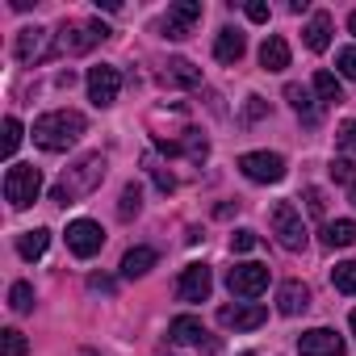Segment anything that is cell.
Masks as SVG:
<instances>
[{"label": "cell", "mask_w": 356, "mask_h": 356, "mask_svg": "<svg viewBox=\"0 0 356 356\" xmlns=\"http://www.w3.org/2000/svg\"><path fill=\"white\" fill-rule=\"evenodd\" d=\"M197 22H202V5H197V0H176V5H168V13H163V38L181 42V38L193 34Z\"/></svg>", "instance_id": "cell-9"}, {"label": "cell", "mask_w": 356, "mask_h": 356, "mask_svg": "<svg viewBox=\"0 0 356 356\" xmlns=\"http://www.w3.org/2000/svg\"><path fill=\"white\" fill-rule=\"evenodd\" d=\"M155 260H159L155 248H130V252L122 256V277H130V281H134V277H147V273L155 268Z\"/></svg>", "instance_id": "cell-20"}, {"label": "cell", "mask_w": 356, "mask_h": 356, "mask_svg": "<svg viewBox=\"0 0 356 356\" xmlns=\"http://www.w3.org/2000/svg\"><path fill=\"white\" fill-rule=\"evenodd\" d=\"M227 285H231L235 298H260V293L268 289V264H256V260L235 264V268L227 273Z\"/></svg>", "instance_id": "cell-8"}, {"label": "cell", "mask_w": 356, "mask_h": 356, "mask_svg": "<svg viewBox=\"0 0 356 356\" xmlns=\"http://www.w3.org/2000/svg\"><path fill=\"white\" fill-rule=\"evenodd\" d=\"M348 193H352V206H356V181H352V185H348Z\"/></svg>", "instance_id": "cell-40"}, {"label": "cell", "mask_w": 356, "mask_h": 356, "mask_svg": "<svg viewBox=\"0 0 356 356\" xmlns=\"http://www.w3.org/2000/svg\"><path fill=\"white\" fill-rule=\"evenodd\" d=\"M348 323H352V335H356V310H352V318H348Z\"/></svg>", "instance_id": "cell-42"}, {"label": "cell", "mask_w": 356, "mask_h": 356, "mask_svg": "<svg viewBox=\"0 0 356 356\" xmlns=\"http://www.w3.org/2000/svg\"><path fill=\"white\" fill-rule=\"evenodd\" d=\"M323 243H327V248H352V243H356V222H352V218L327 222V227H323Z\"/></svg>", "instance_id": "cell-24"}, {"label": "cell", "mask_w": 356, "mask_h": 356, "mask_svg": "<svg viewBox=\"0 0 356 356\" xmlns=\"http://www.w3.org/2000/svg\"><path fill=\"white\" fill-rule=\"evenodd\" d=\"M67 248H72V256H80V260L97 256V252L105 248V231H101V222H92V218H76V222H67Z\"/></svg>", "instance_id": "cell-10"}, {"label": "cell", "mask_w": 356, "mask_h": 356, "mask_svg": "<svg viewBox=\"0 0 356 356\" xmlns=\"http://www.w3.org/2000/svg\"><path fill=\"white\" fill-rule=\"evenodd\" d=\"M268 227H273V235H277V243L285 252H302L306 248V222H302V210L293 202H273Z\"/></svg>", "instance_id": "cell-4"}, {"label": "cell", "mask_w": 356, "mask_h": 356, "mask_svg": "<svg viewBox=\"0 0 356 356\" xmlns=\"http://www.w3.org/2000/svg\"><path fill=\"white\" fill-rule=\"evenodd\" d=\"M9 306H13L17 314H30V310H34V285H30V281H17V285L9 289Z\"/></svg>", "instance_id": "cell-30"}, {"label": "cell", "mask_w": 356, "mask_h": 356, "mask_svg": "<svg viewBox=\"0 0 356 356\" xmlns=\"http://www.w3.org/2000/svg\"><path fill=\"white\" fill-rule=\"evenodd\" d=\"M51 38H55V34H51V30H42V26L22 30V34H17V59H22L26 67H34V63L51 59V55H55V42H51Z\"/></svg>", "instance_id": "cell-12"}, {"label": "cell", "mask_w": 356, "mask_h": 356, "mask_svg": "<svg viewBox=\"0 0 356 356\" xmlns=\"http://www.w3.org/2000/svg\"><path fill=\"white\" fill-rule=\"evenodd\" d=\"M260 67H264V72H285V67H289V42H285L281 34L264 38V47H260Z\"/></svg>", "instance_id": "cell-19"}, {"label": "cell", "mask_w": 356, "mask_h": 356, "mask_svg": "<svg viewBox=\"0 0 356 356\" xmlns=\"http://www.w3.org/2000/svg\"><path fill=\"white\" fill-rule=\"evenodd\" d=\"M159 147H163L168 155H176V151H185V155H189L193 163H202V159L210 155V143H206V138H202L197 130H185V134H181V143H168V138H159Z\"/></svg>", "instance_id": "cell-18"}, {"label": "cell", "mask_w": 356, "mask_h": 356, "mask_svg": "<svg viewBox=\"0 0 356 356\" xmlns=\"http://www.w3.org/2000/svg\"><path fill=\"white\" fill-rule=\"evenodd\" d=\"M302 34H306V47L310 51H327L331 47V13H314Z\"/></svg>", "instance_id": "cell-21"}, {"label": "cell", "mask_w": 356, "mask_h": 356, "mask_svg": "<svg viewBox=\"0 0 356 356\" xmlns=\"http://www.w3.org/2000/svg\"><path fill=\"white\" fill-rule=\"evenodd\" d=\"M248 17H252V22H268V5H264V0H252V5H248Z\"/></svg>", "instance_id": "cell-39"}, {"label": "cell", "mask_w": 356, "mask_h": 356, "mask_svg": "<svg viewBox=\"0 0 356 356\" xmlns=\"http://www.w3.org/2000/svg\"><path fill=\"white\" fill-rule=\"evenodd\" d=\"M143 163H147V172L155 176V185H159L163 193H172V189H176V181H172V172H168V168H159V163H155V155H147Z\"/></svg>", "instance_id": "cell-32"}, {"label": "cell", "mask_w": 356, "mask_h": 356, "mask_svg": "<svg viewBox=\"0 0 356 356\" xmlns=\"http://www.w3.org/2000/svg\"><path fill=\"white\" fill-rule=\"evenodd\" d=\"M331 285H335L339 293H356V260L335 264V268H331Z\"/></svg>", "instance_id": "cell-29"}, {"label": "cell", "mask_w": 356, "mask_h": 356, "mask_svg": "<svg viewBox=\"0 0 356 356\" xmlns=\"http://www.w3.org/2000/svg\"><path fill=\"white\" fill-rule=\"evenodd\" d=\"M264 318H268V310L260 302H235V306L218 310V323L227 331H256V327H264Z\"/></svg>", "instance_id": "cell-13"}, {"label": "cell", "mask_w": 356, "mask_h": 356, "mask_svg": "<svg viewBox=\"0 0 356 356\" xmlns=\"http://www.w3.org/2000/svg\"><path fill=\"white\" fill-rule=\"evenodd\" d=\"M243 356H256V352H243Z\"/></svg>", "instance_id": "cell-44"}, {"label": "cell", "mask_w": 356, "mask_h": 356, "mask_svg": "<svg viewBox=\"0 0 356 356\" xmlns=\"http://www.w3.org/2000/svg\"><path fill=\"white\" fill-rule=\"evenodd\" d=\"M310 306V289L302 285V281H285L281 289H277V310L285 314V318H293V314H302Z\"/></svg>", "instance_id": "cell-16"}, {"label": "cell", "mask_w": 356, "mask_h": 356, "mask_svg": "<svg viewBox=\"0 0 356 356\" xmlns=\"http://www.w3.org/2000/svg\"><path fill=\"white\" fill-rule=\"evenodd\" d=\"M285 101H289L306 122H318V105H314V97H310L306 84H285Z\"/></svg>", "instance_id": "cell-25"}, {"label": "cell", "mask_w": 356, "mask_h": 356, "mask_svg": "<svg viewBox=\"0 0 356 356\" xmlns=\"http://www.w3.org/2000/svg\"><path fill=\"white\" fill-rule=\"evenodd\" d=\"M306 210H310L314 218H323V214H327V202H323V189H306Z\"/></svg>", "instance_id": "cell-36"}, {"label": "cell", "mask_w": 356, "mask_h": 356, "mask_svg": "<svg viewBox=\"0 0 356 356\" xmlns=\"http://www.w3.org/2000/svg\"><path fill=\"white\" fill-rule=\"evenodd\" d=\"M214 289V277H210V264H189L176 281V298L181 302H206Z\"/></svg>", "instance_id": "cell-14"}, {"label": "cell", "mask_w": 356, "mask_h": 356, "mask_svg": "<svg viewBox=\"0 0 356 356\" xmlns=\"http://www.w3.org/2000/svg\"><path fill=\"white\" fill-rule=\"evenodd\" d=\"M168 339L172 343H189V348H206V352H218V339L202 327V318L193 314H181V318H172L168 323Z\"/></svg>", "instance_id": "cell-11"}, {"label": "cell", "mask_w": 356, "mask_h": 356, "mask_svg": "<svg viewBox=\"0 0 356 356\" xmlns=\"http://www.w3.org/2000/svg\"><path fill=\"white\" fill-rule=\"evenodd\" d=\"M22 147V122L17 118H5V143H0V151H5V159H13V151Z\"/></svg>", "instance_id": "cell-31"}, {"label": "cell", "mask_w": 356, "mask_h": 356, "mask_svg": "<svg viewBox=\"0 0 356 356\" xmlns=\"http://www.w3.org/2000/svg\"><path fill=\"white\" fill-rule=\"evenodd\" d=\"M239 172L248 176V181H256V185H277V181H285V155H277V151H248V155H239Z\"/></svg>", "instance_id": "cell-6"}, {"label": "cell", "mask_w": 356, "mask_h": 356, "mask_svg": "<svg viewBox=\"0 0 356 356\" xmlns=\"http://www.w3.org/2000/svg\"><path fill=\"white\" fill-rule=\"evenodd\" d=\"M298 352L302 356H343V339L331 327H310L298 335Z\"/></svg>", "instance_id": "cell-15"}, {"label": "cell", "mask_w": 356, "mask_h": 356, "mask_svg": "<svg viewBox=\"0 0 356 356\" xmlns=\"http://www.w3.org/2000/svg\"><path fill=\"white\" fill-rule=\"evenodd\" d=\"M105 38H109L105 22H63L55 34V55H84Z\"/></svg>", "instance_id": "cell-3"}, {"label": "cell", "mask_w": 356, "mask_h": 356, "mask_svg": "<svg viewBox=\"0 0 356 356\" xmlns=\"http://www.w3.org/2000/svg\"><path fill=\"white\" fill-rule=\"evenodd\" d=\"M84 130H88L84 113H76V109H51V113H42L34 122V143L42 151H67V147H76L84 138Z\"/></svg>", "instance_id": "cell-2"}, {"label": "cell", "mask_w": 356, "mask_h": 356, "mask_svg": "<svg viewBox=\"0 0 356 356\" xmlns=\"http://www.w3.org/2000/svg\"><path fill=\"white\" fill-rule=\"evenodd\" d=\"M339 147H343V151H356V118L339 126Z\"/></svg>", "instance_id": "cell-37"}, {"label": "cell", "mask_w": 356, "mask_h": 356, "mask_svg": "<svg viewBox=\"0 0 356 356\" xmlns=\"http://www.w3.org/2000/svg\"><path fill=\"white\" fill-rule=\"evenodd\" d=\"M348 30H352V34H356V13H352V17H348Z\"/></svg>", "instance_id": "cell-41"}, {"label": "cell", "mask_w": 356, "mask_h": 356, "mask_svg": "<svg viewBox=\"0 0 356 356\" xmlns=\"http://www.w3.org/2000/svg\"><path fill=\"white\" fill-rule=\"evenodd\" d=\"M80 356H97V352H92V348H84V352H80Z\"/></svg>", "instance_id": "cell-43"}, {"label": "cell", "mask_w": 356, "mask_h": 356, "mask_svg": "<svg viewBox=\"0 0 356 356\" xmlns=\"http://www.w3.org/2000/svg\"><path fill=\"white\" fill-rule=\"evenodd\" d=\"M38 193H42V172H38L34 163H13V168L5 172V202H9L13 210L34 206Z\"/></svg>", "instance_id": "cell-5"}, {"label": "cell", "mask_w": 356, "mask_h": 356, "mask_svg": "<svg viewBox=\"0 0 356 356\" xmlns=\"http://www.w3.org/2000/svg\"><path fill=\"white\" fill-rule=\"evenodd\" d=\"M163 80H168V84H181V88H197V84H202V72H197L189 59H168Z\"/></svg>", "instance_id": "cell-22"}, {"label": "cell", "mask_w": 356, "mask_h": 356, "mask_svg": "<svg viewBox=\"0 0 356 356\" xmlns=\"http://www.w3.org/2000/svg\"><path fill=\"white\" fill-rule=\"evenodd\" d=\"M260 239H256V231H235L231 235V252H252Z\"/></svg>", "instance_id": "cell-35"}, {"label": "cell", "mask_w": 356, "mask_h": 356, "mask_svg": "<svg viewBox=\"0 0 356 356\" xmlns=\"http://www.w3.org/2000/svg\"><path fill=\"white\" fill-rule=\"evenodd\" d=\"M138 210H143V189L130 181V185L122 189V197H118V218H122V222H130Z\"/></svg>", "instance_id": "cell-27"}, {"label": "cell", "mask_w": 356, "mask_h": 356, "mask_svg": "<svg viewBox=\"0 0 356 356\" xmlns=\"http://www.w3.org/2000/svg\"><path fill=\"white\" fill-rule=\"evenodd\" d=\"M264 109H268V105H264V97H248V109H243V118H248V122H256V118H264Z\"/></svg>", "instance_id": "cell-38"}, {"label": "cell", "mask_w": 356, "mask_h": 356, "mask_svg": "<svg viewBox=\"0 0 356 356\" xmlns=\"http://www.w3.org/2000/svg\"><path fill=\"white\" fill-rule=\"evenodd\" d=\"M243 51H248V38L239 34V30H218V38H214V59L218 63H239L243 59Z\"/></svg>", "instance_id": "cell-17"}, {"label": "cell", "mask_w": 356, "mask_h": 356, "mask_svg": "<svg viewBox=\"0 0 356 356\" xmlns=\"http://www.w3.org/2000/svg\"><path fill=\"white\" fill-rule=\"evenodd\" d=\"M84 84H88V101H92L97 109H109V105L118 101V92H122V72L109 67V63H97V67H88Z\"/></svg>", "instance_id": "cell-7"}, {"label": "cell", "mask_w": 356, "mask_h": 356, "mask_svg": "<svg viewBox=\"0 0 356 356\" xmlns=\"http://www.w3.org/2000/svg\"><path fill=\"white\" fill-rule=\"evenodd\" d=\"M314 92H318V101H327V105H339V101H343V88H339V80H335L331 72H314Z\"/></svg>", "instance_id": "cell-26"}, {"label": "cell", "mask_w": 356, "mask_h": 356, "mask_svg": "<svg viewBox=\"0 0 356 356\" xmlns=\"http://www.w3.org/2000/svg\"><path fill=\"white\" fill-rule=\"evenodd\" d=\"M30 352V339L17 331V327H5L0 331V356H26Z\"/></svg>", "instance_id": "cell-28"}, {"label": "cell", "mask_w": 356, "mask_h": 356, "mask_svg": "<svg viewBox=\"0 0 356 356\" xmlns=\"http://www.w3.org/2000/svg\"><path fill=\"white\" fill-rule=\"evenodd\" d=\"M47 248H51V231H47V227H38V231H26V235L17 239V252H22V260H42V256H47Z\"/></svg>", "instance_id": "cell-23"}, {"label": "cell", "mask_w": 356, "mask_h": 356, "mask_svg": "<svg viewBox=\"0 0 356 356\" xmlns=\"http://www.w3.org/2000/svg\"><path fill=\"white\" fill-rule=\"evenodd\" d=\"M335 63H339V72H343L348 80H356V47H343V51L335 55Z\"/></svg>", "instance_id": "cell-33"}, {"label": "cell", "mask_w": 356, "mask_h": 356, "mask_svg": "<svg viewBox=\"0 0 356 356\" xmlns=\"http://www.w3.org/2000/svg\"><path fill=\"white\" fill-rule=\"evenodd\" d=\"M331 176H335V181H343V185H352V181H356L352 159H331Z\"/></svg>", "instance_id": "cell-34"}, {"label": "cell", "mask_w": 356, "mask_h": 356, "mask_svg": "<svg viewBox=\"0 0 356 356\" xmlns=\"http://www.w3.org/2000/svg\"><path fill=\"white\" fill-rule=\"evenodd\" d=\"M105 155L101 151H92V155H80L59 181H55V189H51V202L55 206H76L80 197H88L92 189H101V181H105Z\"/></svg>", "instance_id": "cell-1"}]
</instances>
